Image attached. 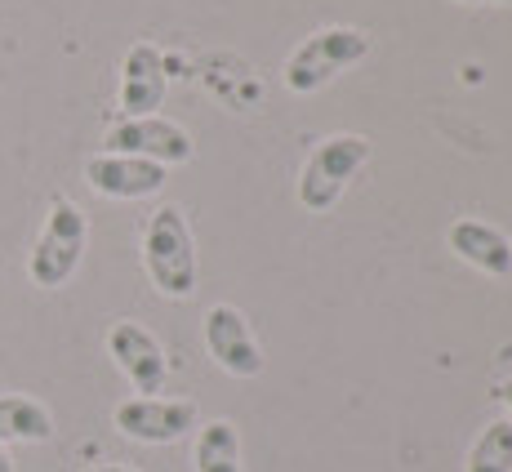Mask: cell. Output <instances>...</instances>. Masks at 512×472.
Listing matches in <instances>:
<instances>
[{
  "label": "cell",
  "instance_id": "10",
  "mask_svg": "<svg viewBox=\"0 0 512 472\" xmlns=\"http://www.w3.org/2000/svg\"><path fill=\"white\" fill-rule=\"evenodd\" d=\"M170 90V72H165V54L152 41L130 45L121 63V112L125 116H156Z\"/></svg>",
  "mask_w": 512,
  "mask_h": 472
},
{
  "label": "cell",
  "instance_id": "8",
  "mask_svg": "<svg viewBox=\"0 0 512 472\" xmlns=\"http://www.w3.org/2000/svg\"><path fill=\"white\" fill-rule=\"evenodd\" d=\"M196 428V406L179 397H130L116 406V432L143 446H170Z\"/></svg>",
  "mask_w": 512,
  "mask_h": 472
},
{
  "label": "cell",
  "instance_id": "2",
  "mask_svg": "<svg viewBox=\"0 0 512 472\" xmlns=\"http://www.w3.org/2000/svg\"><path fill=\"white\" fill-rule=\"evenodd\" d=\"M366 54H370V36L361 27H321L285 58V85L294 94H317L334 76L357 67Z\"/></svg>",
  "mask_w": 512,
  "mask_h": 472
},
{
  "label": "cell",
  "instance_id": "3",
  "mask_svg": "<svg viewBox=\"0 0 512 472\" xmlns=\"http://www.w3.org/2000/svg\"><path fill=\"white\" fill-rule=\"evenodd\" d=\"M85 241H90V223H85L81 205L58 196V201L49 205V219L32 245V259H27V277H32V285L58 290V285L72 281V272L81 268Z\"/></svg>",
  "mask_w": 512,
  "mask_h": 472
},
{
  "label": "cell",
  "instance_id": "11",
  "mask_svg": "<svg viewBox=\"0 0 512 472\" xmlns=\"http://www.w3.org/2000/svg\"><path fill=\"white\" fill-rule=\"evenodd\" d=\"M450 250H455L468 268L486 272V277H508L512 272V241L481 219H459L455 228H450Z\"/></svg>",
  "mask_w": 512,
  "mask_h": 472
},
{
  "label": "cell",
  "instance_id": "17",
  "mask_svg": "<svg viewBox=\"0 0 512 472\" xmlns=\"http://www.w3.org/2000/svg\"><path fill=\"white\" fill-rule=\"evenodd\" d=\"M0 472H14V459H9L5 446H0Z\"/></svg>",
  "mask_w": 512,
  "mask_h": 472
},
{
  "label": "cell",
  "instance_id": "7",
  "mask_svg": "<svg viewBox=\"0 0 512 472\" xmlns=\"http://www.w3.org/2000/svg\"><path fill=\"white\" fill-rule=\"evenodd\" d=\"M107 357L116 361L125 379L134 383L139 397H156L170 379V361H165V348L156 343L152 330H143L139 321H116L107 330Z\"/></svg>",
  "mask_w": 512,
  "mask_h": 472
},
{
  "label": "cell",
  "instance_id": "12",
  "mask_svg": "<svg viewBox=\"0 0 512 472\" xmlns=\"http://www.w3.org/2000/svg\"><path fill=\"white\" fill-rule=\"evenodd\" d=\"M54 437V415L49 406H41L36 397H23V392H5L0 397V446L9 441H49Z\"/></svg>",
  "mask_w": 512,
  "mask_h": 472
},
{
  "label": "cell",
  "instance_id": "13",
  "mask_svg": "<svg viewBox=\"0 0 512 472\" xmlns=\"http://www.w3.org/2000/svg\"><path fill=\"white\" fill-rule=\"evenodd\" d=\"M196 472H245L241 468V432H236L232 419H210L196 437L192 450Z\"/></svg>",
  "mask_w": 512,
  "mask_h": 472
},
{
  "label": "cell",
  "instance_id": "1",
  "mask_svg": "<svg viewBox=\"0 0 512 472\" xmlns=\"http://www.w3.org/2000/svg\"><path fill=\"white\" fill-rule=\"evenodd\" d=\"M143 268L165 299H192L196 290V245L179 205H161L143 232Z\"/></svg>",
  "mask_w": 512,
  "mask_h": 472
},
{
  "label": "cell",
  "instance_id": "4",
  "mask_svg": "<svg viewBox=\"0 0 512 472\" xmlns=\"http://www.w3.org/2000/svg\"><path fill=\"white\" fill-rule=\"evenodd\" d=\"M366 161H370V143L361 134H330V139H321L299 174V205L312 214H326L348 192V183L357 179V170Z\"/></svg>",
  "mask_w": 512,
  "mask_h": 472
},
{
  "label": "cell",
  "instance_id": "16",
  "mask_svg": "<svg viewBox=\"0 0 512 472\" xmlns=\"http://www.w3.org/2000/svg\"><path fill=\"white\" fill-rule=\"evenodd\" d=\"M85 472H134V468H125V464H98V468H85Z\"/></svg>",
  "mask_w": 512,
  "mask_h": 472
},
{
  "label": "cell",
  "instance_id": "5",
  "mask_svg": "<svg viewBox=\"0 0 512 472\" xmlns=\"http://www.w3.org/2000/svg\"><path fill=\"white\" fill-rule=\"evenodd\" d=\"M107 152L116 156H139V161H156V165H183L192 161L196 143L183 125L165 121V116H125L121 125L107 130Z\"/></svg>",
  "mask_w": 512,
  "mask_h": 472
},
{
  "label": "cell",
  "instance_id": "9",
  "mask_svg": "<svg viewBox=\"0 0 512 472\" xmlns=\"http://www.w3.org/2000/svg\"><path fill=\"white\" fill-rule=\"evenodd\" d=\"M85 183L98 196H112V201H143V196H156L165 188V165L103 152L85 161Z\"/></svg>",
  "mask_w": 512,
  "mask_h": 472
},
{
  "label": "cell",
  "instance_id": "6",
  "mask_svg": "<svg viewBox=\"0 0 512 472\" xmlns=\"http://www.w3.org/2000/svg\"><path fill=\"white\" fill-rule=\"evenodd\" d=\"M205 348H210L214 366H219L223 375H232V379L263 375L259 339H254L245 312L232 308V303H214V308L205 312Z\"/></svg>",
  "mask_w": 512,
  "mask_h": 472
},
{
  "label": "cell",
  "instance_id": "15",
  "mask_svg": "<svg viewBox=\"0 0 512 472\" xmlns=\"http://www.w3.org/2000/svg\"><path fill=\"white\" fill-rule=\"evenodd\" d=\"M495 392H499V401H504V406L512 410V379H504V383H499V388H495Z\"/></svg>",
  "mask_w": 512,
  "mask_h": 472
},
{
  "label": "cell",
  "instance_id": "18",
  "mask_svg": "<svg viewBox=\"0 0 512 472\" xmlns=\"http://www.w3.org/2000/svg\"><path fill=\"white\" fill-rule=\"evenodd\" d=\"M459 5H512V0H459Z\"/></svg>",
  "mask_w": 512,
  "mask_h": 472
},
{
  "label": "cell",
  "instance_id": "14",
  "mask_svg": "<svg viewBox=\"0 0 512 472\" xmlns=\"http://www.w3.org/2000/svg\"><path fill=\"white\" fill-rule=\"evenodd\" d=\"M464 472H512V419L486 424V432L472 441Z\"/></svg>",
  "mask_w": 512,
  "mask_h": 472
}]
</instances>
